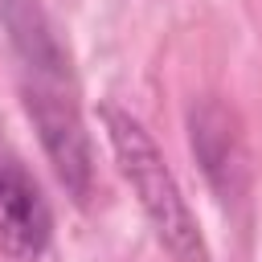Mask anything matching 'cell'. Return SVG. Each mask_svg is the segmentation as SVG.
I'll return each mask as SVG.
<instances>
[{"mask_svg":"<svg viewBox=\"0 0 262 262\" xmlns=\"http://www.w3.org/2000/svg\"><path fill=\"white\" fill-rule=\"evenodd\" d=\"M98 119H102V131H106V143H111V156H115L123 180L131 184L151 233L172 254V262H209L201 221L188 209V196H184L176 172L168 168L160 143L151 139V131L119 102H102Z\"/></svg>","mask_w":262,"mask_h":262,"instance_id":"obj_1","label":"cell"},{"mask_svg":"<svg viewBox=\"0 0 262 262\" xmlns=\"http://www.w3.org/2000/svg\"><path fill=\"white\" fill-rule=\"evenodd\" d=\"M188 135H192V151L205 168V176L213 180V188L221 192V201L242 192L246 180V151L237 131L229 127V115L217 102H201V111L188 115Z\"/></svg>","mask_w":262,"mask_h":262,"instance_id":"obj_4","label":"cell"},{"mask_svg":"<svg viewBox=\"0 0 262 262\" xmlns=\"http://www.w3.org/2000/svg\"><path fill=\"white\" fill-rule=\"evenodd\" d=\"M53 246V209L16 151L0 143V254L41 262Z\"/></svg>","mask_w":262,"mask_h":262,"instance_id":"obj_3","label":"cell"},{"mask_svg":"<svg viewBox=\"0 0 262 262\" xmlns=\"http://www.w3.org/2000/svg\"><path fill=\"white\" fill-rule=\"evenodd\" d=\"M20 94H25V115L33 119V131L41 135V147L57 180L78 205H86L94 196V147H90V131L78 111L70 70L25 74Z\"/></svg>","mask_w":262,"mask_h":262,"instance_id":"obj_2","label":"cell"}]
</instances>
